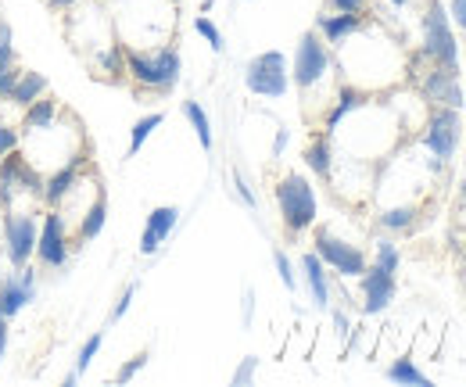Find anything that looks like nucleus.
<instances>
[{
    "instance_id": "obj_1",
    "label": "nucleus",
    "mask_w": 466,
    "mask_h": 387,
    "mask_svg": "<svg viewBox=\"0 0 466 387\" xmlns=\"http://www.w3.org/2000/svg\"><path fill=\"white\" fill-rule=\"evenodd\" d=\"M183 61L173 44L162 47H126V76L140 94H169L179 83Z\"/></svg>"
},
{
    "instance_id": "obj_2",
    "label": "nucleus",
    "mask_w": 466,
    "mask_h": 387,
    "mask_svg": "<svg viewBox=\"0 0 466 387\" xmlns=\"http://www.w3.org/2000/svg\"><path fill=\"white\" fill-rule=\"evenodd\" d=\"M273 198H277V209H280V222L291 237H301L305 229L316 226V212H319V201H316V190L312 183L301 176V172H284L277 183H273Z\"/></svg>"
},
{
    "instance_id": "obj_3",
    "label": "nucleus",
    "mask_w": 466,
    "mask_h": 387,
    "mask_svg": "<svg viewBox=\"0 0 466 387\" xmlns=\"http://www.w3.org/2000/svg\"><path fill=\"white\" fill-rule=\"evenodd\" d=\"M420 29H423L420 55L427 57L431 65H441V68H460V44H456V29H452L449 7H445L441 0H427V4H423Z\"/></svg>"
},
{
    "instance_id": "obj_4",
    "label": "nucleus",
    "mask_w": 466,
    "mask_h": 387,
    "mask_svg": "<svg viewBox=\"0 0 466 387\" xmlns=\"http://www.w3.org/2000/svg\"><path fill=\"white\" fill-rule=\"evenodd\" d=\"M312 251L323 259V266H327L334 277H341V280H359L366 273V266H370V259H366V251H362L359 244H349L345 237H338V233L327 229V226H316V229H312Z\"/></svg>"
},
{
    "instance_id": "obj_5",
    "label": "nucleus",
    "mask_w": 466,
    "mask_h": 387,
    "mask_svg": "<svg viewBox=\"0 0 466 387\" xmlns=\"http://www.w3.org/2000/svg\"><path fill=\"white\" fill-rule=\"evenodd\" d=\"M244 87L255 94V97H266V101H280L288 90H291V61L280 55V51H262L248 61L244 68Z\"/></svg>"
},
{
    "instance_id": "obj_6",
    "label": "nucleus",
    "mask_w": 466,
    "mask_h": 387,
    "mask_svg": "<svg viewBox=\"0 0 466 387\" xmlns=\"http://www.w3.org/2000/svg\"><path fill=\"white\" fill-rule=\"evenodd\" d=\"M330 47H327V40L316 33V29H309V33H301V40H298V47H294V61H291V83L301 90V94H309V90H316L323 79H327V72H330Z\"/></svg>"
},
{
    "instance_id": "obj_7",
    "label": "nucleus",
    "mask_w": 466,
    "mask_h": 387,
    "mask_svg": "<svg viewBox=\"0 0 466 387\" xmlns=\"http://www.w3.org/2000/svg\"><path fill=\"white\" fill-rule=\"evenodd\" d=\"M40 216L36 212H4V255L11 270H25L36 259Z\"/></svg>"
},
{
    "instance_id": "obj_8",
    "label": "nucleus",
    "mask_w": 466,
    "mask_h": 387,
    "mask_svg": "<svg viewBox=\"0 0 466 387\" xmlns=\"http://www.w3.org/2000/svg\"><path fill=\"white\" fill-rule=\"evenodd\" d=\"M460 137H463V122H460V108H441L434 105L427 115V129H423V148L438 158V162H452L456 158V148H460Z\"/></svg>"
},
{
    "instance_id": "obj_9",
    "label": "nucleus",
    "mask_w": 466,
    "mask_h": 387,
    "mask_svg": "<svg viewBox=\"0 0 466 387\" xmlns=\"http://www.w3.org/2000/svg\"><path fill=\"white\" fill-rule=\"evenodd\" d=\"M72 251V237H68V222L61 209H44L40 216V237H36V262L44 270H61L68 262Z\"/></svg>"
},
{
    "instance_id": "obj_10",
    "label": "nucleus",
    "mask_w": 466,
    "mask_h": 387,
    "mask_svg": "<svg viewBox=\"0 0 466 387\" xmlns=\"http://www.w3.org/2000/svg\"><path fill=\"white\" fill-rule=\"evenodd\" d=\"M416 90H420V97H423V101H431V105H441V108H463L460 68L431 65V68L416 79Z\"/></svg>"
},
{
    "instance_id": "obj_11",
    "label": "nucleus",
    "mask_w": 466,
    "mask_h": 387,
    "mask_svg": "<svg viewBox=\"0 0 466 387\" xmlns=\"http://www.w3.org/2000/svg\"><path fill=\"white\" fill-rule=\"evenodd\" d=\"M359 294H362V312L366 316H380L395 301L399 280H395V273H388L380 266H366V273L359 277Z\"/></svg>"
},
{
    "instance_id": "obj_12",
    "label": "nucleus",
    "mask_w": 466,
    "mask_h": 387,
    "mask_svg": "<svg viewBox=\"0 0 466 387\" xmlns=\"http://www.w3.org/2000/svg\"><path fill=\"white\" fill-rule=\"evenodd\" d=\"M36 298V273L25 266V270H15L11 277L0 280V316L11 323L29 301Z\"/></svg>"
},
{
    "instance_id": "obj_13",
    "label": "nucleus",
    "mask_w": 466,
    "mask_h": 387,
    "mask_svg": "<svg viewBox=\"0 0 466 387\" xmlns=\"http://www.w3.org/2000/svg\"><path fill=\"white\" fill-rule=\"evenodd\" d=\"M76 187H79V158H72V162H65V166L51 168V172L44 176L40 205H44V209H61Z\"/></svg>"
},
{
    "instance_id": "obj_14",
    "label": "nucleus",
    "mask_w": 466,
    "mask_h": 387,
    "mask_svg": "<svg viewBox=\"0 0 466 387\" xmlns=\"http://www.w3.org/2000/svg\"><path fill=\"white\" fill-rule=\"evenodd\" d=\"M366 29V15H345V11H327L316 18V33L327 40V47H341L351 36Z\"/></svg>"
},
{
    "instance_id": "obj_15",
    "label": "nucleus",
    "mask_w": 466,
    "mask_h": 387,
    "mask_svg": "<svg viewBox=\"0 0 466 387\" xmlns=\"http://www.w3.org/2000/svg\"><path fill=\"white\" fill-rule=\"evenodd\" d=\"M176 222H179V209H176V205H158V209H151L147 226H144V233H140V255H158V248L173 237Z\"/></svg>"
},
{
    "instance_id": "obj_16",
    "label": "nucleus",
    "mask_w": 466,
    "mask_h": 387,
    "mask_svg": "<svg viewBox=\"0 0 466 387\" xmlns=\"http://www.w3.org/2000/svg\"><path fill=\"white\" fill-rule=\"evenodd\" d=\"M366 101H370V94H366L362 87H351V83L338 87V94H334V105H330V108H327V115H323V133H327V137H334V133H338V126L349 118L351 111L362 108Z\"/></svg>"
},
{
    "instance_id": "obj_17",
    "label": "nucleus",
    "mask_w": 466,
    "mask_h": 387,
    "mask_svg": "<svg viewBox=\"0 0 466 387\" xmlns=\"http://www.w3.org/2000/svg\"><path fill=\"white\" fill-rule=\"evenodd\" d=\"M44 94H51L47 76H44V72H33V68H18L15 87H11V94H7V105L22 111V108H29L33 101H40Z\"/></svg>"
},
{
    "instance_id": "obj_18",
    "label": "nucleus",
    "mask_w": 466,
    "mask_h": 387,
    "mask_svg": "<svg viewBox=\"0 0 466 387\" xmlns=\"http://www.w3.org/2000/svg\"><path fill=\"white\" fill-rule=\"evenodd\" d=\"M61 105L58 97L44 94L40 101H33L29 108H22V122H18V133L22 137H33V133H44V129H55L58 126Z\"/></svg>"
},
{
    "instance_id": "obj_19",
    "label": "nucleus",
    "mask_w": 466,
    "mask_h": 387,
    "mask_svg": "<svg viewBox=\"0 0 466 387\" xmlns=\"http://www.w3.org/2000/svg\"><path fill=\"white\" fill-rule=\"evenodd\" d=\"M301 273H305V287H309L316 309H330V270L323 266V259L316 251L301 255Z\"/></svg>"
},
{
    "instance_id": "obj_20",
    "label": "nucleus",
    "mask_w": 466,
    "mask_h": 387,
    "mask_svg": "<svg viewBox=\"0 0 466 387\" xmlns=\"http://www.w3.org/2000/svg\"><path fill=\"white\" fill-rule=\"evenodd\" d=\"M301 158H305V166L312 168V176H319V179H330V176H334V148H330V137H327V133L312 137V140L305 144Z\"/></svg>"
},
{
    "instance_id": "obj_21",
    "label": "nucleus",
    "mask_w": 466,
    "mask_h": 387,
    "mask_svg": "<svg viewBox=\"0 0 466 387\" xmlns=\"http://www.w3.org/2000/svg\"><path fill=\"white\" fill-rule=\"evenodd\" d=\"M105 222H108V194H105V187L94 194V201L83 209V219H79V240L86 244V240H94V237H101V229H105Z\"/></svg>"
},
{
    "instance_id": "obj_22",
    "label": "nucleus",
    "mask_w": 466,
    "mask_h": 387,
    "mask_svg": "<svg viewBox=\"0 0 466 387\" xmlns=\"http://www.w3.org/2000/svg\"><path fill=\"white\" fill-rule=\"evenodd\" d=\"M94 76L97 79H122L126 76V47L112 44V47L97 51V57H94Z\"/></svg>"
},
{
    "instance_id": "obj_23",
    "label": "nucleus",
    "mask_w": 466,
    "mask_h": 387,
    "mask_svg": "<svg viewBox=\"0 0 466 387\" xmlns=\"http://www.w3.org/2000/svg\"><path fill=\"white\" fill-rule=\"evenodd\" d=\"M162 122H166V115H162V111H151V115L137 118V122H133V129H129V148H126V155H129V158H133V155H140V148L151 140V133H155Z\"/></svg>"
},
{
    "instance_id": "obj_24",
    "label": "nucleus",
    "mask_w": 466,
    "mask_h": 387,
    "mask_svg": "<svg viewBox=\"0 0 466 387\" xmlns=\"http://www.w3.org/2000/svg\"><path fill=\"white\" fill-rule=\"evenodd\" d=\"M183 118L190 122V129L198 133V144L205 148V151H212V122H208V111L201 108L198 101H183Z\"/></svg>"
},
{
    "instance_id": "obj_25",
    "label": "nucleus",
    "mask_w": 466,
    "mask_h": 387,
    "mask_svg": "<svg viewBox=\"0 0 466 387\" xmlns=\"http://www.w3.org/2000/svg\"><path fill=\"white\" fill-rule=\"evenodd\" d=\"M384 377L391 381V384H412V387H431V377L423 373V370H416V362L412 359H395L388 370H384Z\"/></svg>"
},
{
    "instance_id": "obj_26",
    "label": "nucleus",
    "mask_w": 466,
    "mask_h": 387,
    "mask_svg": "<svg viewBox=\"0 0 466 387\" xmlns=\"http://www.w3.org/2000/svg\"><path fill=\"white\" fill-rule=\"evenodd\" d=\"M412 222H416V205H399V209H384L380 212V226L388 233H406Z\"/></svg>"
},
{
    "instance_id": "obj_27",
    "label": "nucleus",
    "mask_w": 466,
    "mask_h": 387,
    "mask_svg": "<svg viewBox=\"0 0 466 387\" xmlns=\"http://www.w3.org/2000/svg\"><path fill=\"white\" fill-rule=\"evenodd\" d=\"M373 266H380V270H388V273H399V266H402V251H399V244L395 240H377V248H373Z\"/></svg>"
},
{
    "instance_id": "obj_28",
    "label": "nucleus",
    "mask_w": 466,
    "mask_h": 387,
    "mask_svg": "<svg viewBox=\"0 0 466 387\" xmlns=\"http://www.w3.org/2000/svg\"><path fill=\"white\" fill-rule=\"evenodd\" d=\"M101 348H105V331L90 333V337L79 344V355H76V373H79V377L94 366V359H97V351H101Z\"/></svg>"
},
{
    "instance_id": "obj_29",
    "label": "nucleus",
    "mask_w": 466,
    "mask_h": 387,
    "mask_svg": "<svg viewBox=\"0 0 466 387\" xmlns=\"http://www.w3.org/2000/svg\"><path fill=\"white\" fill-rule=\"evenodd\" d=\"M194 33H198V36H205V44H208L216 55H223V51H227V40H223V33H219V25H216L212 18L198 15V18H194Z\"/></svg>"
},
{
    "instance_id": "obj_30",
    "label": "nucleus",
    "mask_w": 466,
    "mask_h": 387,
    "mask_svg": "<svg viewBox=\"0 0 466 387\" xmlns=\"http://www.w3.org/2000/svg\"><path fill=\"white\" fill-rule=\"evenodd\" d=\"M273 262H277V277H280V283L288 287V290H298V277H294V262L288 259V251H273Z\"/></svg>"
},
{
    "instance_id": "obj_31",
    "label": "nucleus",
    "mask_w": 466,
    "mask_h": 387,
    "mask_svg": "<svg viewBox=\"0 0 466 387\" xmlns=\"http://www.w3.org/2000/svg\"><path fill=\"white\" fill-rule=\"evenodd\" d=\"M147 359H151L147 351H137L129 362H122V366H118V373H116V384H129V381H133V377H137V373L147 366Z\"/></svg>"
},
{
    "instance_id": "obj_32",
    "label": "nucleus",
    "mask_w": 466,
    "mask_h": 387,
    "mask_svg": "<svg viewBox=\"0 0 466 387\" xmlns=\"http://www.w3.org/2000/svg\"><path fill=\"white\" fill-rule=\"evenodd\" d=\"M255 370H258V359L255 355H248V359H240V366L233 370L230 384L233 387H248L251 381H255Z\"/></svg>"
},
{
    "instance_id": "obj_33",
    "label": "nucleus",
    "mask_w": 466,
    "mask_h": 387,
    "mask_svg": "<svg viewBox=\"0 0 466 387\" xmlns=\"http://www.w3.org/2000/svg\"><path fill=\"white\" fill-rule=\"evenodd\" d=\"M15 148H22V133H18L15 126L0 122V158H4L7 151H15Z\"/></svg>"
},
{
    "instance_id": "obj_34",
    "label": "nucleus",
    "mask_w": 466,
    "mask_h": 387,
    "mask_svg": "<svg viewBox=\"0 0 466 387\" xmlns=\"http://www.w3.org/2000/svg\"><path fill=\"white\" fill-rule=\"evenodd\" d=\"M133 298H137V283H126V287H122V294H118L116 309H112V323H118V320H122V316L129 312Z\"/></svg>"
},
{
    "instance_id": "obj_35",
    "label": "nucleus",
    "mask_w": 466,
    "mask_h": 387,
    "mask_svg": "<svg viewBox=\"0 0 466 387\" xmlns=\"http://www.w3.org/2000/svg\"><path fill=\"white\" fill-rule=\"evenodd\" d=\"M233 187H237V198H240L248 209H258V198H255V190L248 187V179H244L240 172H233Z\"/></svg>"
},
{
    "instance_id": "obj_36",
    "label": "nucleus",
    "mask_w": 466,
    "mask_h": 387,
    "mask_svg": "<svg viewBox=\"0 0 466 387\" xmlns=\"http://www.w3.org/2000/svg\"><path fill=\"white\" fill-rule=\"evenodd\" d=\"M330 11H345V15H366L370 0H327Z\"/></svg>"
},
{
    "instance_id": "obj_37",
    "label": "nucleus",
    "mask_w": 466,
    "mask_h": 387,
    "mask_svg": "<svg viewBox=\"0 0 466 387\" xmlns=\"http://www.w3.org/2000/svg\"><path fill=\"white\" fill-rule=\"evenodd\" d=\"M15 76H18V65H4L0 61V101H7V94L15 87Z\"/></svg>"
},
{
    "instance_id": "obj_38",
    "label": "nucleus",
    "mask_w": 466,
    "mask_h": 387,
    "mask_svg": "<svg viewBox=\"0 0 466 387\" xmlns=\"http://www.w3.org/2000/svg\"><path fill=\"white\" fill-rule=\"evenodd\" d=\"M449 18L466 33V0H449Z\"/></svg>"
},
{
    "instance_id": "obj_39",
    "label": "nucleus",
    "mask_w": 466,
    "mask_h": 387,
    "mask_svg": "<svg viewBox=\"0 0 466 387\" xmlns=\"http://www.w3.org/2000/svg\"><path fill=\"white\" fill-rule=\"evenodd\" d=\"M334 327H338V337H349V333H351V320H349V312H341V309H334Z\"/></svg>"
},
{
    "instance_id": "obj_40",
    "label": "nucleus",
    "mask_w": 466,
    "mask_h": 387,
    "mask_svg": "<svg viewBox=\"0 0 466 387\" xmlns=\"http://www.w3.org/2000/svg\"><path fill=\"white\" fill-rule=\"evenodd\" d=\"M4 47H15V29L7 25V18H0V51Z\"/></svg>"
},
{
    "instance_id": "obj_41",
    "label": "nucleus",
    "mask_w": 466,
    "mask_h": 387,
    "mask_svg": "<svg viewBox=\"0 0 466 387\" xmlns=\"http://www.w3.org/2000/svg\"><path fill=\"white\" fill-rule=\"evenodd\" d=\"M288 140H291V133H288V129H280V133H277V140H273V158H280V151L288 148Z\"/></svg>"
},
{
    "instance_id": "obj_42",
    "label": "nucleus",
    "mask_w": 466,
    "mask_h": 387,
    "mask_svg": "<svg viewBox=\"0 0 466 387\" xmlns=\"http://www.w3.org/2000/svg\"><path fill=\"white\" fill-rule=\"evenodd\" d=\"M251 312H255V290H244V323H251Z\"/></svg>"
},
{
    "instance_id": "obj_43",
    "label": "nucleus",
    "mask_w": 466,
    "mask_h": 387,
    "mask_svg": "<svg viewBox=\"0 0 466 387\" xmlns=\"http://www.w3.org/2000/svg\"><path fill=\"white\" fill-rule=\"evenodd\" d=\"M4 348H7V320L0 316V359H4Z\"/></svg>"
},
{
    "instance_id": "obj_44",
    "label": "nucleus",
    "mask_w": 466,
    "mask_h": 387,
    "mask_svg": "<svg viewBox=\"0 0 466 387\" xmlns=\"http://www.w3.org/2000/svg\"><path fill=\"white\" fill-rule=\"evenodd\" d=\"M47 4H51L55 11H72V7H76V0H47Z\"/></svg>"
},
{
    "instance_id": "obj_45",
    "label": "nucleus",
    "mask_w": 466,
    "mask_h": 387,
    "mask_svg": "<svg viewBox=\"0 0 466 387\" xmlns=\"http://www.w3.org/2000/svg\"><path fill=\"white\" fill-rule=\"evenodd\" d=\"M79 384V373H76V370H72V373H68V377H65V387H76Z\"/></svg>"
},
{
    "instance_id": "obj_46",
    "label": "nucleus",
    "mask_w": 466,
    "mask_h": 387,
    "mask_svg": "<svg viewBox=\"0 0 466 387\" xmlns=\"http://www.w3.org/2000/svg\"><path fill=\"white\" fill-rule=\"evenodd\" d=\"M388 4H395V7H409V0H388Z\"/></svg>"
},
{
    "instance_id": "obj_47",
    "label": "nucleus",
    "mask_w": 466,
    "mask_h": 387,
    "mask_svg": "<svg viewBox=\"0 0 466 387\" xmlns=\"http://www.w3.org/2000/svg\"><path fill=\"white\" fill-rule=\"evenodd\" d=\"M463 201H466V179H463Z\"/></svg>"
},
{
    "instance_id": "obj_48",
    "label": "nucleus",
    "mask_w": 466,
    "mask_h": 387,
    "mask_svg": "<svg viewBox=\"0 0 466 387\" xmlns=\"http://www.w3.org/2000/svg\"><path fill=\"white\" fill-rule=\"evenodd\" d=\"M173 4H179V0H173Z\"/></svg>"
}]
</instances>
